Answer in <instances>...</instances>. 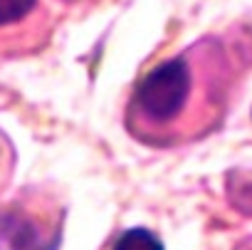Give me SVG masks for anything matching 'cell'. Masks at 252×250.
Masks as SVG:
<instances>
[{
    "instance_id": "obj_2",
    "label": "cell",
    "mask_w": 252,
    "mask_h": 250,
    "mask_svg": "<svg viewBox=\"0 0 252 250\" xmlns=\"http://www.w3.org/2000/svg\"><path fill=\"white\" fill-rule=\"evenodd\" d=\"M0 238L8 250H55V238H47L40 225L25 215H3L0 218Z\"/></svg>"
},
{
    "instance_id": "obj_1",
    "label": "cell",
    "mask_w": 252,
    "mask_h": 250,
    "mask_svg": "<svg viewBox=\"0 0 252 250\" xmlns=\"http://www.w3.org/2000/svg\"><path fill=\"white\" fill-rule=\"evenodd\" d=\"M193 67L186 57H173L144 74L134 92L131 114L144 132L173 129L183 119L193 94Z\"/></svg>"
},
{
    "instance_id": "obj_3",
    "label": "cell",
    "mask_w": 252,
    "mask_h": 250,
    "mask_svg": "<svg viewBox=\"0 0 252 250\" xmlns=\"http://www.w3.org/2000/svg\"><path fill=\"white\" fill-rule=\"evenodd\" d=\"M111 250H163V245L151 230L131 228V230H124L119 235V240L114 243Z\"/></svg>"
},
{
    "instance_id": "obj_4",
    "label": "cell",
    "mask_w": 252,
    "mask_h": 250,
    "mask_svg": "<svg viewBox=\"0 0 252 250\" xmlns=\"http://www.w3.org/2000/svg\"><path fill=\"white\" fill-rule=\"evenodd\" d=\"M37 0H0V25H10L23 20Z\"/></svg>"
}]
</instances>
